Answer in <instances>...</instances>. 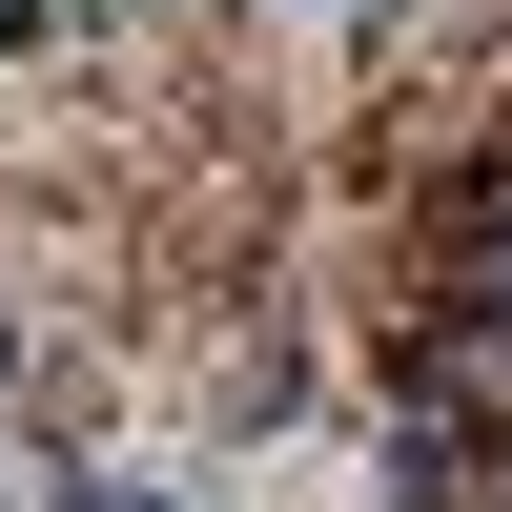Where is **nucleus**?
I'll return each mask as SVG.
<instances>
[{
  "mask_svg": "<svg viewBox=\"0 0 512 512\" xmlns=\"http://www.w3.org/2000/svg\"><path fill=\"white\" fill-rule=\"evenodd\" d=\"M492 492V390H410V410H369V512H472Z\"/></svg>",
  "mask_w": 512,
  "mask_h": 512,
  "instance_id": "obj_1",
  "label": "nucleus"
},
{
  "mask_svg": "<svg viewBox=\"0 0 512 512\" xmlns=\"http://www.w3.org/2000/svg\"><path fill=\"white\" fill-rule=\"evenodd\" d=\"M287 410H308V349H287V328H267V349H226V431H287Z\"/></svg>",
  "mask_w": 512,
  "mask_h": 512,
  "instance_id": "obj_2",
  "label": "nucleus"
},
{
  "mask_svg": "<svg viewBox=\"0 0 512 512\" xmlns=\"http://www.w3.org/2000/svg\"><path fill=\"white\" fill-rule=\"evenodd\" d=\"M41 512H205L185 472H103V451H82V472H41Z\"/></svg>",
  "mask_w": 512,
  "mask_h": 512,
  "instance_id": "obj_3",
  "label": "nucleus"
},
{
  "mask_svg": "<svg viewBox=\"0 0 512 512\" xmlns=\"http://www.w3.org/2000/svg\"><path fill=\"white\" fill-rule=\"evenodd\" d=\"M62 21H103V0H0V62H41Z\"/></svg>",
  "mask_w": 512,
  "mask_h": 512,
  "instance_id": "obj_4",
  "label": "nucleus"
},
{
  "mask_svg": "<svg viewBox=\"0 0 512 512\" xmlns=\"http://www.w3.org/2000/svg\"><path fill=\"white\" fill-rule=\"evenodd\" d=\"M21 369H41V328H21V308H0V390H21Z\"/></svg>",
  "mask_w": 512,
  "mask_h": 512,
  "instance_id": "obj_5",
  "label": "nucleus"
},
{
  "mask_svg": "<svg viewBox=\"0 0 512 512\" xmlns=\"http://www.w3.org/2000/svg\"><path fill=\"white\" fill-rule=\"evenodd\" d=\"M287 21H369V0H287Z\"/></svg>",
  "mask_w": 512,
  "mask_h": 512,
  "instance_id": "obj_6",
  "label": "nucleus"
},
{
  "mask_svg": "<svg viewBox=\"0 0 512 512\" xmlns=\"http://www.w3.org/2000/svg\"><path fill=\"white\" fill-rule=\"evenodd\" d=\"M0 512H41V492H0Z\"/></svg>",
  "mask_w": 512,
  "mask_h": 512,
  "instance_id": "obj_7",
  "label": "nucleus"
}]
</instances>
